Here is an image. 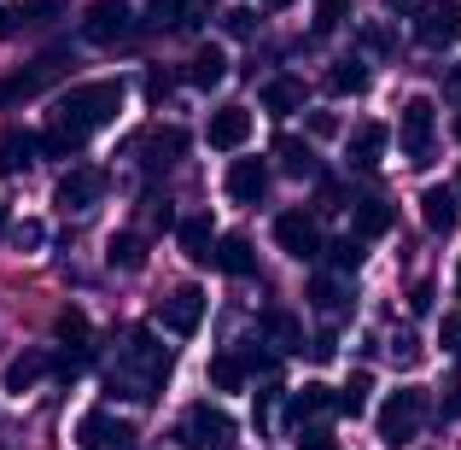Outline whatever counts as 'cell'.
I'll return each instance as SVG.
<instances>
[{
  "label": "cell",
  "mask_w": 461,
  "mask_h": 450,
  "mask_svg": "<svg viewBox=\"0 0 461 450\" xmlns=\"http://www.w3.org/2000/svg\"><path fill=\"white\" fill-rule=\"evenodd\" d=\"M164 386H169V345H158L152 334H123L112 369H105V392L123 404H140V398H158Z\"/></svg>",
  "instance_id": "1"
},
{
  "label": "cell",
  "mask_w": 461,
  "mask_h": 450,
  "mask_svg": "<svg viewBox=\"0 0 461 450\" xmlns=\"http://www.w3.org/2000/svg\"><path fill=\"white\" fill-rule=\"evenodd\" d=\"M117 112H123V82H77V88L53 106V117H65L70 129H82V135L117 124Z\"/></svg>",
  "instance_id": "2"
},
{
  "label": "cell",
  "mask_w": 461,
  "mask_h": 450,
  "mask_svg": "<svg viewBox=\"0 0 461 450\" xmlns=\"http://www.w3.org/2000/svg\"><path fill=\"white\" fill-rule=\"evenodd\" d=\"M70 65H77V53H70V47H47V53H35L23 70L0 77V112H6V106H23V100H35V94H41L47 82L70 77Z\"/></svg>",
  "instance_id": "3"
},
{
  "label": "cell",
  "mask_w": 461,
  "mask_h": 450,
  "mask_svg": "<svg viewBox=\"0 0 461 450\" xmlns=\"http://www.w3.org/2000/svg\"><path fill=\"white\" fill-rule=\"evenodd\" d=\"M420 421H427V409H420V392H415V386L385 392L380 409H374V433H380V445H392V450H403L409 439H420Z\"/></svg>",
  "instance_id": "4"
},
{
  "label": "cell",
  "mask_w": 461,
  "mask_h": 450,
  "mask_svg": "<svg viewBox=\"0 0 461 450\" xmlns=\"http://www.w3.org/2000/svg\"><path fill=\"white\" fill-rule=\"evenodd\" d=\"M181 445H187V450H234L240 445V427H234V416H228V409L193 404L187 421H181Z\"/></svg>",
  "instance_id": "5"
},
{
  "label": "cell",
  "mask_w": 461,
  "mask_h": 450,
  "mask_svg": "<svg viewBox=\"0 0 461 450\" xmlns=\"http://www.w3.org/2000/svg\"><path fill=\"white\" fill-rule=\"evenodd\" d=\"M397 147H403L409 164H432V158H438V112H432V100H409L403 106Z\"/></svg>",
  "instance_id": "6"
},
{
  "label": "cell",
  "mask_w": 461,
  "mask_h": 450,
  "mask_svg": "<svg viewBox=\"0 0 461 450\" xmlns=\"http://www.w3.org/2000/svg\"><path fill=\"white\" fill-rule=\"evenodd\" d=\"M204 316H211V293H204V287H169V293L158 298V322H164L169 334H181V339L199 334Z\"/></svg>",
  "instance_id": "7"
},
{
  "label": "cell",
  "mask_w": 461,
  "mask_h": 450,
  "mask_svg": "<svg viewBox=\"0 0 461 450\" xmlns=\"http://www.w3.org/2000/svg\"><path fill=\"white\" fill-rule=\"evenodd\" d=\"M415 41L444 53V47L461 41V0H420L415 12Z\"/></svg>",
  "instance_id": "8"
},
{
  "label": "cell",
  "mask_w": 461,
  "mask_h": 450,
  "mask_svg": "<svg viewBox=\"0 0 461 450\" xmlns=\"http://www.w3.org/2000/svg\"><path fill=\"white\" fill-rule=\"evenodd\" d=\"M82 35H88L94 47H117L135 35V12H129V0H94L88 12H82Z\"/></svg>",
  "instance_id": "9"
},
{
  "label": "cell",
  "mask_w": 461,
  "mask_h": 450,
  "mask_svg": "<svg viewBox=\"0 0 461 450\" xmlns=\"http://www.w3.org/2000/svg\"><path fill=\"white\" fill-rule=\"evenodd\" d=\"M222 193L234 205H263V193H269V158L234 152L228 158V176H222Z\"/></svg>",
  "instance_id": "10"
},
{
  "label": "cell",
  "mask_w": 461,
  "mask_h": 450,
  "mask_svg": "<svg viewBox=\"0 0 461 450\" xmlns=\"http://www.w3.org/2000/svg\"><path fill=\"white\" fill-rule=\"evenodd\" d=\"M275 246L286 258H321V228H315V211H281L275 216Z\"/></svg>",
  "instance_id": "11"
},
{
  "label": "cell",
  "mask_w": 461,
  "mask_h": 450,
  "mask_svg": "<svg viewBox=\"0 0 461 450\" xmlns=\"http://www.w3.org/2000/svg\"><path fill=\"white\" fill-rule=\"evenodd\" d=\"M140 433L129 427L123 416H105V409H94V416L77 421V445L82 450H135Z\"/></svg>",
  "instance_id": "12"
},
{
  "label": "cell",
  "mask_w": 461,
  "mask_h": 450,
  "mask_svg": "<svg viewBox=\"0 0 461 450\" xmlns=\"http://www.w3.org/2000/svg\"><path fill=\"white\" fill-rule=\"evenodd\" d=\"M204 141H211L216 152H246L251 147V112H246V106H222V112H211Z\"/></svg>",
  "instance_id": "13"
},
{
  "label": "cell",
  "mask_w": 461,
  "mask_h": 450,
  "mask_svg": "<svg viewBox=\"0 0 461 450\" xmlns=\"http://www.w3.org/2000/svg\"><path fill=\"white\" fill-rule=\"evenodd\" d=\"M100 193H105V176L94 164H77V170H65V176H59V193H53V199L65 205V211H88Z\"/></svg>",
  "instance_id": "14"
},
{
  "label": "cell",
  "mask_w": 461,
  "mask_h": 450,
  "mask_svg": "<svg viewBox=\"0 0 461 450\" xmlns=\"http://www.w3.org/2000/svg\"><path fill=\"white\" fill-rule=\"evenodd\" d=\"M135 152L152 176H164V170H176V158H187V129H152Z\"/></svg>",
  "instance_id": "15"
},
{
  "label": "cell",
  "mask_w": 461,
  "mask_h": 450,
  "mask_svg": "<svg viewBox=\"0 0 461 450\" xmlns=\"http://www.w3.org/2000/svg\"><path fill=\"white\" fill-rule=\"evenodd\" d=\"M385 147H392V129H385V124H374V117H368V124H357V129H350V141H345V158H350V170H374V164L385 158Z\"/></svg>",
  "instance_id": "16"
},
{
  "label": "cell",
  "mask_w": 461,
  "mask_h": 450,
  "mask_svg": "<svg viewBox=\"0 0 461 450\" xmlns=\"http://www.w3.org/2000/svg\"><path fill=\"white\" fill-rule=\"evenodd\" d=\"M310 304L327 316V322H345V316H350V281H345V270L310 275Z\"/></svg>",
  "instance_id": "17"
},
{
  "label": "cell",
  "mask_w": 461,
  "mask_h": 450,
  "mask_svg": "<svg viewBox=\"0 0 461 450\" xmlns=\"http://www.w3.org/2000/svg\"><path fill=\"white\" fill-rule=\"evenodd\" d=\"M420 223H427L432 234H456V223H461V193L456 188H427V193H420Z\"/></svg>",
  "instance_id": "18"
},
{
  "label": "cell",
  "mask_w": 461,
  "mask_h": 450,
  "mask_svg": "<svg viewBox=\"0 0 461 450\" xmlns=\"http://www.w3.org/2000/svg\"><path fill=\"white\" fill-rule=\"evenodd\" d=\"M35 152H41V135H30V129H0V176H23V170L35 164Z\"/></svg>",
  "instance_id": "19"
},
{
  "label": "cell",
  "mask_w": 461,
  "mask_h": 450,
  "mask_svg": "<svg viewBox=\"0 0 461 450\" xmlns=\"http://www.w3.org/2000/svg\"><path fill=\"white\" fill-rule=\"evenodd\" d=\"M211 263L222 275H258V252H251V240H240V234H222L211 246Z\"/></svg>",
  "instance_id": "20"
},
{
  "label": "cell",
  "mask_w": 461,
  "mask_h": 450,
  "mask_svg": "<svg viewBox=\"0 0 461 450\" xmlns=\"http://www.w3.org/2000/svg\"><path fill=\"white\" fill-rule=\"evenodd\" d=\"M258 100H263V112H269V117H293L298 106H304V82H298V77H269Z\"/></svg>",
  "instance_id": "21"
},
{
  "label": "cell",
  "mask_w": 461,
  "mask_h": 450,
  "mask_svg": "<svg viewBox=\"0 0 461 450\" xmlns=\"http://www.w3.org/2000/svg\"><path fill=\"white\" fill-rule=\"evenodd\" d=\"M392 223H397V211H392L385 193H362V199H357V234L362 240H380Z\"/></svg>",
  "instance_id": "22"
},
{
  "label": "cell",
  "mask_w": 461,
  "mask_h": 450,
  "mask_svg": "<svg viewBox=\"0 0 461 450\" xmlns=\"http://www.w3.org/2000/svg\"><path fill=\"white\" fill-rule=\"evenodd\" d=\"M327 409H339V398L327 392V386H298L293 404H286V421H293V427H310V421L327 416Z\"/></svg>",
  "instance_id": "23"
},
{
  "label": "cell",
  "mask_w": 461,
  "mask_h": 450,
  "mask_svg": "<svg viewBox=\"0 0 461 450\" xmlns=\"http://www.w3.org/2000/svg\"><path fill=\"white\" fill-rule=\"evenodd\" d=\"M105 263H112V270H140V263H147V234H135V228H117L112 240H105Z\"/></svg>",
  "instance_id": "24"
},
{
  "label": "cell",
  "mask_w": 461,
  "mask_h": 450,
  "mask_svg": "<svg viewBox=\"0 0 461 450\" xmlns=\"http://www.w3.org/2000/svg\"><path fill=\"white\" fill-rule=\"evenodd\" d=\"M246 374H251L246 345H240V351H216V357H211V386H216V392H240Z\"/></svg>",
  "instance_id": "25"
},
{
  "label": "cell",
  "mask_w": 461,
  "mask_h": 450,
  "mask_svg": "<svg viewBox=\"0 0 461 450\" xmlns=\"http://www.w3.org/2000/svg\"><path fill=\"white\" fill-rule=\"evenodd\" d=\"M222 77H228V53L204 41L199 53H193V65H187V82L193 88H222Z\"/></svg>",
  "instance_id": "26"
},
{
  "label": "cell",
  "mask_w": 461,
  "mask_h": 450,
  "mask_svg": "<svg viewBox=\"0 0 461 450\" xmlns=\"http://www.w3.org/2000/svg\"><path fill=\"white\" fill-rule=\"evenodd\" d=\"M368 88V65L362 59H333L327 65V94H339V100H350V94Z\"/></svg>",
  "instance_id": "27"
},
{
  "label": "cell",
  "mask_w": 461,
  "mask_h": 450,
  "mask_svg": "<svg viewBox=\"0 0 461 450\" xmlns=\"http://www.w3.org/2000/svg\"><path fill=\"white\" fill-rule=\"evenodd\" d=\"M176 246L187 252V258H211V246H216L211 216H181V223H176Z\"/></svg>",
  "instance_id": "28"
},
{
  "label": "cell",
  "mask_w": 461,
  "mask_h": 450,
  "mask_svg": "<svg viewBox=\"0 0 461 450\" xmlns=\"http://www.w3.org/2000/svg\"><path fill=\"white\" fill-rule=\"evenodd\" d=\"M275 158H281V170L286 176H315V152H310V141H298V135H281L275 141Z\"/></svg>",
  "instance_id": "29"
},
{
  "label": "cell",
  "mask_w": 461,
  "mask_h": 450,
  "mask_svg": "<svg viewBox=\"0 0 461 450\" xmlns=\"http://www.w3.org/2000/svg\"><path fill=\"white\" fill-rule=\"evenodd\" d=\"M41 374H47V351H23V357H12V369H6V392H30Z\"/></svg>",
  "instance_id": "30"
},
{
  "label": "cell",
  "mask_w": 461,
  "mask_h": 450,
  "mask_svg": "<svg viewBox=\"0 0 461 450\" xmlns=\"http://www.w3.org/2000/svg\"><path fill=\"white\" fill-rule=\"evenodd\" d=\"M82 141H88V135H82V129H70L65 117H47V135H41V152L47 158H70Z\"/></svg>",
  "instance_id": "31"
},
{
  "label": "cell",
  "mask_w": 461,
  "mask_h": 450,
  "mask_svg": "<svg viewBox=\"0 0 461 450\" xmlns=\"http://www.w3.org/2000/svg\"><path fill=\"white\" fill-rule=\"evenodd\" d=\"M263 334L281 345V357H286V351H298V339H304V334H298V322H293L286 310H263Z\"/></svg>",
  "instance_id": "32"
},
{
  "label": "cell",
  "mask_w": 461,
  "mask_h": 450,
  "mask_svg": "<svg viewBox=\"0 0 461 450\" xmlns=\"http://www.w3.org/2000/svg\"><path fill=\"white\" fill-rule=\"evenodd\" d=\"M321 258H327V270H357L362 263V234H350V240H333V246H321Z\"/></svg>",
  "instance_id": "33"
},
{
  "label": "cell",
  "mask_w": 461,
  "mask_h": 450,
  "mask_svg": "<svg viewBox=\"0 0 461 450\" xmlns=\"http://www.w3.org/2000/svg\"><path fill=\"white\" fill-rule=\"evenodd\" d=\"M187 6H193V0H147V18H152V30H176V23L187 18Z\"/></svg>",
  "instance_id": "34"
},
{
  "label": "cell",
  "mask_w": 461,
  "mask_h": 450,
  "mask_svg": "<svg viewBox=\"0 0 461 450\" xmlns=\"http://www.w3.org/2000/svg\"><path fill=\"white\" fill-rule=\"evenodd\" d=\"M362 404H368V374H350L345 392H339V409H345V416H362Z\"/></svg>",
  "instance_id": "35"
},
{
  "label": "cell",
  "mask_w": 461,
  "mask_h": 450,
  "mask_svg": "<svg viewBox=\"0 0 461 450\" xmlns=\"http://www.w3.org/2000/svg\"><path fill=\"white\" fill-rule=\"evenodd\" d=\"M350 18V0H315V30H339V23Z\"/></svg>",
  "instance_id": "36"
},
{
  "label": "cell",
  "mask_w": 461,
  "mask_h": 450,
  "mask_svg": "<svg viewBox=\"0 0 461 450\" xmlns=\"http://www.w3.org/2000/svg\"><path fill=\"white\" fill-rule=\"evenodd\" d=\"M258 12H251V6H234V12H222V30L228 35H240V41H246V35H258Z\"/></svg>",
  "instance_id": "37"
},
{
  "label": "cell",
  "mask_w": 461,
  "mask_h": 450,
  "mask_svg": "<svg viewBox=\"0 0 461 450\" xmlns=\"http://www.w3.org/2000/svg\"><path fill=\"white\" fill-rule=\"evenodd\" d=\"M59 339H65L70 351H82V345H88V322H82L77 310H65V316H59Z\"/></svg>",
  "instance_id": "38"
},
{
  "label": "cell",
  "mask_w": 461,
  "mask_h": 450,
  "mask_svg": "<svg viewBox=\"0 0 461 450\" xmlns=\"http://www.w3.org/2000/svg\"><path fill=\"white\" fill-rule=\"evenodd\" d=\"M30 6H0V41H12V35H18V30H30Z\"/></svg>",
  "instance_id": "39"
},
{
  "label": "cell",
  "mask_w": 461,
  "mask_h": 450,
  "mask_svg": "<svg viewBox=\"0 0 461 450\" xmlns=\"http://www.w3.org/2000/svg\"><path fill=\"white\" fill-rule=\"evenodd\" d=\"M444 416L461 421V345H456V374H450V398H444Z\"/></svg>",
  "instance_id": "40"
},
{
  "label": "cell",
  "mask_w": 461,
  "mask_h": 450,
  "mask_svg": "<svg viewBox=\"0 0 461 450\" xmlns=\"http://www.w3.org/2000/svg\"><path fill=\"white\" fill-rule=\"evenodd\" d=\"M362 47H368V53H380V59H385V53H392V35H385L380 23H374V30H362Z\"/></svg>",
  "instance_id": "41"
},
{
  "label": "cell",
  "mask_w": 461,
  "mask_h": 450,
  "mask_svg": "<svg viewBox=\"0 0 461 450\" xmlns=\"http://www.w3.org/2000/svg\"><path fill=\"white\" fill-rule=\"evenodd\" d=\"M315 193H321V205H327V211H339V199H345V188H339L333 176H321V181H315Z\"/></svg>",
  "instance_id": "42"
},
{
  "label": "cell",
  "mask_w": 461,
  "mask_h": 450,
  "mask_svg": "<svg viewBox=\"0 0 461 450\" xmlns=\"http://www.w3.org/2000/svg\"><path fill=\"white\" fill-rule=\"evenodd\" d=\"M409 310H415V316H427V310H432V281L409 287Z\"/></svg>",
  "instance_id": "43"
},
{
  "label": "cell",
  "mask_w": 461,
  "mask_h": 450,
  "mask_svg": "<svg viewBox=\"0 0 461 450\" xmlns=\"http://www.w3.org/2000/svg\"><path fill=\"white\" fill-rule=\"evenodd\" d=\"M392 363H415V339H409V334L392 339Z\"/></svg>",
  "instance_id": "44"
},
{
  "label": "cell",
  "mask_w": 461,
  "mask_h": 450,
  "mask_svg": "<svg viewBox=\"0 0 461 450\" xmlns=\"http://www.w3.org/2000/svg\"><path fill=\"white\" fill-rule=\"evenodd\" d=\"M304 450H339V445L327 439V427H310V433H304Z\"/></svg>",
  "instance_id": "45"
},
{
  "label": "cell",
  "mask_w": 461,
  "mask_h": 450,
  "mask_svg": "<svg viewBox=\"0 0 461 450\" xmlns=\"http://www.w3.org/2000/svg\"><path fill=\"white\" fill-rule=\"evenodd\" d=\"M147 94H152V100H164V94H169V70H152V77H147Z\"/></svg>",
  "instance_id": "46"
},
{
  "label": "cell",
  "mask_w": 461,
  "mask_h": 450,
  "mask_svg": "<svg viewBox=\"0 0 461 450\" xmlns=\"http://www.w3.org/2000/svg\"><path fill=\"white\" fill-rule=\"evenodd\" d=\"M18 246H41V223H18Z\"/></svg>",
  "instance_id": "47"
},
{
  "label": "cell",
  "mask_w": 461,
  "mask_h": 450,
  "mask_svg": "<svg viewBox=\"0 0 461 450\" xmlns=\"http://www.w3.org/2000/svg\"><path fill=\"white\" fill-rule=\"evenodd\" d=\"M310 129L315 135H333V112H310Z\"/></svg>",
  "instance_id": "48"
},
{
  "label": "cell",
  "mask_w": 461,
  "mask_h": 450,
  "mask_svg": "<svg viewBox=\"0 0 461 450\" xmlns=\"http://www.w3.org/2000/svg\"><path fill=\"white\" fill-rule=\"evenodd\" d=\"M444 88H450V94H456V100H461V65L450 70V82H444Z\"/></svg>",
  "instance_id": "49"
},
{
  "label": "cell",
  "mask_w": 461,
  "mask_h": 450,
  "mask_svg": "<svg viewBox=\"0 0 461 450\" xmlns=\"http://www.w3.org/2000/svg\"><path fill=\"white\" fill-rule=\"evenodd\" d=\"M263 6H275V12H286V6H293V0H263Z\"/></svg>",
  "instance_id": "50"
},
{
  "label": "cell",
  "mask_w": 461,
  "mask_h": 450,
  "mask_svg": "<svg viewBox=\"0 0 461 450\" xmlns=\"http://www.w3.org/2000/svg\"><path fill=\"white\" fill-rule=\"evenodd\" d=\"M0 234H6V205H0Z\"/></svg>",
  "instance_id": "51"
},
{
  "label": "cell",
  "mask_w": 461,
  "mask_h": 450,
  "mask_svg": "<svg viewBox=\"0 0 461 450\" xmlns=\"http://www.w3.org/2000/svg\"><path fill=\"white\" fill-rule=\"evenodd\" d=\"M456 141H461V112H456Z\"/></svg>",
  "instance_id": "52"
},
{
  "label": "cell",
  "mask_w": 461,
  "mask_h": 450,
  "mask_svg": "<svg viewBox=\"0 0 461 450\" xmlns=\"http://www.w3.org/2000/svg\"><path fill=\"white\" fill-rule=\"evenodd\" d=\"M456 193H461V176H456Z\"/></svg>",
  "instance_id": "53"
},
{
  "label": "cell",
  "mask_w": 461,
  "mask_h": 450,
  "mask_svg": "<svg viewBox=\"0 0 461 450\" xmlns=\"http://www.w3.org/2000/svg\"><path fill=\"white\" fill-rule=\"evenodd\" d=\"M456 287H461V270H456Z\"/></svg>",
  "instance_id": "54"
}]
</instances>
